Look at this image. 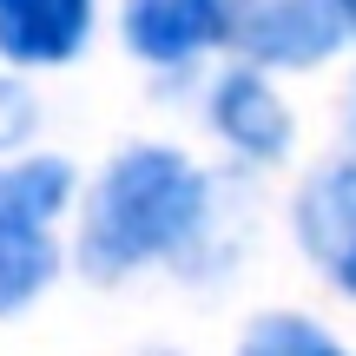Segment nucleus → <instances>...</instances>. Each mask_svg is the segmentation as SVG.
<instances>
[{
    "label": "nucleus",
    "instance_id": "obj_8",
    "mask_svg": "<svg viewBox=\"0 0 356 356\" xmlns=\"http://www.w3.org/2000/svg\"><path fill=\"white\" fill-rule=\"evenodd\" d=\"M238 356H343V350H337L317 323H304V317H264L251 337H244Z\"/></svg>",
    "mask_w": 356,
    "mask_h": 356
},
{
    "label": "nucleus",
    "instance_id": "obj_1",
    "mask_svg": "<svg viewBox=\"0 0 356 356\" xmlns=\"http://www.w3.org/2000/svg\"><path fill=\"white\" fill-rule=\"evenodd\" d=\"M198 218H204V178L165 145H139L99 178L86 231H79V257L92 277H126V270L165 257L172 244H185Z\"/></svg>",
    "mask_w": 356,
    "mask_h": 356
},
{
    "label": "nucleus",
    "instance_id": "obj_5",
    "mask_svg": "<svg viewBox=\"0 0 356 356\" xmlns=\"http://www.w3.org/2000/svg\"><path fill=\"white\" fill-rule=\"evenodd\" d=\"M343 33V13L337 0H257L244 13V47L257 60H277V66H310L337 47Z\"/></svg>",
    "mask_w": 356,
    "mask_h": 356
},
{
    "label": "nucleus",
    "instance_id": "obj_9",
    "mask_svg": "<svg viewBox=\"0 0 356 356\" xmlns=\"http://www.w3.org/2000/svg\"><path fill=\"white\" fill-rule=\"evenodd\" d=\"M26 126H33V106H26V92L0 79V145H13Z\"/></svg>",
    "mask_w": 356,
    "mask_h": 356
},
{
    "label": "nucleus",
    "instance_id": "obj_6",
    "mask_svg": "<svg viewBox=\"0 0 356 356\" xmlns=\"http://www.w3.org/2000/svg\"><path fill=\"white\" fill-rule=\"evenodd\" d=\"M92 26V0H0V53L26 66H60Z\"/></svg>",
    "mask_w": 356,
    "mask_h": 356
},
{
    "label": "nucleus",
    "instance_id": "obj_10",
    "mask_svg": "<svg viewBox=\"0 0 356 356\" xmlns=\"http://www.w3.org/2000/svg\"><path fill=\"white\" fill-rule=\"evenodd\" d=\"M337 13H343V26H356V0H337Z\"/></svg>",
    "mask_w": 356,
    "mask_h": 356
},
{
    "label": "nucleus",
    "instance_id": "obj_2",
    "mask_svg": "<svg viewBox=\"0 0 356 356\" xmlns=\"http://www.w3.org/2000/svg\"><path fill=\"white\" fill-rule=\"evenodd\" d=\"M73 172L60 159H26V165L0 172V317L20 310L33 291L53 277V238L47 218L66 204Z\"/></svg>",
    "mask_w": 356,
    "mask_h": 356
},
{
    "label": "nucleus",
    "instance_id": "obj_7",
    "mask_svg": "<svg viewBox=\"0 0 356 356\" xmlns=\"http://www.w3.org/2000/svg\"><path fill=\"white\" fill-rule=\"evenodd\" d=\"M218 132L231 145H244L251 159H277L291 145V119H284L277 92L264 79H251V73H231L218 86Z\"/></svg>",
    "mask_w": 356,
    "mask_h": 356
},
{
    "label": "nucleus",
    "instance_id": "obj_3",
    "mask_svg": "<svg viewBox=\"0 0 356 356\" xmlns=\"http://www.w3.org/2000/svg\"><path fill=\"white\" fill-rule=\"evenodd\" d=\"M297 238L323 264V277L356 297V165L310 178V191L297 198Z\"/></svg>",
    "mask_w": 356,
    "mask_h": 356
},
{
    "label": "nucleus",
    "instance_id": "obj_4",
    "mask_svg": "<svg viewBox=\"0 0 356 356\" xmlns=\"http://www.w3.org/2000/svg\"><path fill=\"white\" fill-rule=\"evenodd\" d=\"M231 7L238 0H126V40L145 60L172 66L231 33Z\"/></svg>",
    "mask_w": 356,
    "mask_h": 356
}]
</instances>
